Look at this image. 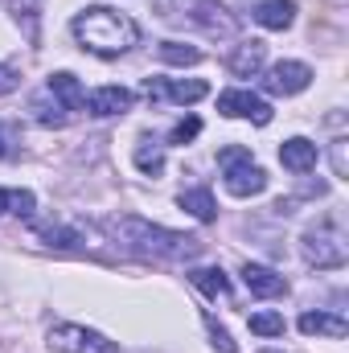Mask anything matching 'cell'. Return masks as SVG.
Here are the masks:
<instances>
[{
  "mask_svg": "<svg viewBox=\"0 0 349 353\" xmlns=\"http://www.w3.org/2000/svg\"><path fill=\"white\" fill-rule=\"evenodd\" d=\"M157 54H161V62H169V66H197V62H201V50L181 46V41H165Z\"/></svg>",
  "mask_w": 349,
  "mask_h": 353,
  "instance_id": "cell-21",
  "label": "cell"
},
{
  "mask_svg": "<svg viewBox=\"0 0 349 353\" xmlns=\"http://www.w3.org/2000/svg\"><path fill=\"white\" fill-rule=\"evenodd\" d=\"M181 210L193 214L197 222H214L218 218V205H214V193L210 189H185L181 193Z\"/></svg>",
  "mask_w": 349,
  "mask_h": 353,
  "instance_id": "cell-17",
  "label": "cell"
},
{
  "mask_svg": "<svg viewBox=\"0 0 349 353\" xmlns=\"http://www.w3.org/2000/svg\"><path fill=\"white\" fill-rule=\"evenodd\" d=\"M251 333H259V337H283V316L279 312H255L251 316Z\"/></svg>",
  "mask_w": 349,
  "mask_h": 353,
  "instance_id": "cell-23",
  "label": "cell"
},
{
  "mask_svg": "<svg viewBox=\"0 0 349 353\" xmlns=\"http://www.w3.org/2000/svg\"><path fill=\"white\" fill-rule=\"evenodd\" d=\"M83 107H87L90 115H99V119H107V115H123V111L132 107V90L128 87L90 90V94H83Z\"/></svg>",
  "mask_w": 349,
  "mask_h": 353,
  "instance_id": "cell-9",
  "label": "cell"
},
{
  "mask_svg": "<svg viewBox=\"0 0 349 353\" xmlns=\"http://www.w3.org/2000/svg\"><path fill=\"white\" fill-rule=\"evenodd\" d=\"M74 37L83 41V50L99 58H119L140 41V29L128 12H115L107 4H90L74 17Z\"/></svg>",
  "mask_w": 349,
  "mask_h": 353,
  "instance_id": "cell-1",
  "label": "cell"
},
{
  "mask_svg": "<svg viewBox=\"0 0 349 353\" xmlns=\"http://www.w3.org/2000/svg\"><path fill=\"white\" fill-rule=\"evenodd\" d=\"M33 205H37V197H33L29 189H0V214H21V218H29Z\"/></svg>",
  "mask_w": 349,
  "mask_h": 353,
  "instance_id": "cell-20",
  "label": "cell"
},
{
  "mask_svg": "<svg viewBox=\"0 0 349 353\" xmlns=\"http://www.w3.org/2000/svg\"><path fill=\"white\" fill-rule=\"evenodd\" d=\"M107 230L140 251V255H157V259H197L201 255V239H189V234H177V230H165V226H152L144 218H111Z\"/></svg>",
  "mask_w": 349,
  "mask_h": 353,
  "instance_id": "cell-2",
  "label": "cell"
},
{
  "mask_svg": "<svg viewBox=\"0 0 349 353\" xmlns=\"http://www.w3.org/2000/svg\"><path fill=\"white\" fill-rule=\"evenodd\" d=\"M46 90H50L66 111H79V107H83V94H87V90L79 87V79H74V74H66V70H62V74H54V79L46 83Z\"/></svg>",
  "mask_w": 349,
  "mask_h": 353,
  "instance_id": "cell-16",
  "label": "cell"
},
{
  "mask_svg": "<svg viewBox=\"0 0 349 353\" xmlns=\"http://www.w3.org/2000/svg\"><path fill=\"white\" fill-rule=\"evenodd\" d=\"M41 234L50 239V247H66V251H70V247H79V234H74V230H62V226H46Z\"/></svg>",
  "mask_w": 349,
  "mask_h": 353,
  "instance_id": "cell-26",
  "label": "cell"
},
{
  "mask_svg": "<svg viewBox=\"0 0 349 353\" xmlns=\"http://www.w3.org/2000/svg\"><path fill=\"white\" fill-rule=\"evenodd\" d=\"M12 90H17V70L0 66V94H12Z\"/></svg>",
  "mask_w": 349,
  "mask_h": 353,
  "instance_id": "cell-28",
  "label": "cell"
},
{
  "mask_svg": "<svg viewBox=\"0 0 349 353\" xmlns=\"http://www.w3.org/2000/svg\"><path fill=\"white\" fill-rule=\"evenodd\" d=\"M197 132H201V119H197V115H189V119H181V123L173 128V136H169V144H189V140H193Z\"/></svg>",
  "mask_w": 349,
  "mask_h": 353,
  "instance_id": "cell-25",
  "label": "cell"
},
{
  "mask_svg": "<svg viewBox=\"0 0 349 353\" xmlns=\"http://www.w3.org/2000/svg\"><path fill=\"white\" fill-rule=\"evenodd\" d=\"M189 279H193V288H201L210 300L230 296V279L222 275V267H193V271H189Z\"/></svg>",
  "mask_w": 349,
  "mask_h": 353,
  "instance_id": "cell-18",
  "label": "cell"
},
{
  "mask_svg": "<svg viewBox=\"0 0 349 353\" xmlns=\"http://www.w3.org/2000/svg\"><path fill=\"white\" fill-rule=\"evenodd\" d=\"M218 165H222L226 189H230L235 197H255V193L267 189V173L251 161V148H243V144L222 148V152H218Z\"/></svg>",
  "mask_w": 349,
  "mask_h": 353,
  "instance_id": "cell-3",
  "label": "cell"
},
{
  "mask_svg": "<svg viewBox=\"0 0 349 353\" xmlns=\"http://www.w3.org/2000/svg\"><path fill=\"white\" fill-rule=\"evenodd\" d=\"M333 169H337V176H346V140L333 144Z\"/></svg>",
  "mask_w": 349,
  "mask_h": 353,
  "instance_id": "cell-29",
  "label": "cell"
},
{
  "mask_svg": "<svg viewBox=\"0 0 349 353\" xmlns=\"http://www.w3.org/2000/svg\"><path fill=\"white\" fill-rule=\"evenodd\" d=\"M255 21H259L263 29H288L296 21V4L292 0H263L259 8H255Z\"/></svg>",
  "mask_w": 349,
  "mask_h": 353,
  "instance_id": "cell-15",
  "label": "cell"
},
{
  "mask_svg": "<svg viewBox=\"0 0 349 353\" xmlns=\"http://www.w3.org/2000/svg\"><path fill=\"white\" fill-rule=\"evenodd\" d=\"M136 165H140V173H161L165 169V152H161V144L157 140H144L140 148H136Z\"/></svg>",
  "mask_w": 349,
  "mask_h": 353,
  "instance_id": "cell-22",
  "label": "cell"
},
{
  "mask_svg": "<svg viewBox=\"0 0 349 353\" xmlns=\"http://www.w3.org/2000/svg\"><path fill=\"white\" fill-rule=\"evenodd\" d=\"M263 58H267V46H263V41H243V46L230 54V74H239V79L259 74Z\"/></svg>",
  "mask_w": 349,
  "mask_h": 353,
  "instance_id": "cell-14",
  "label": "cell"
},
{
  "mask_svg": "<svg viewBox=\"0 0 349 353\" xmlns=\"http://www.w3.org/2000/svg\"><path fill=\"white\" fill-rule=\"evenodd\" d=\"M206 325H210V337H214V345H218V350H222V353H239V345L230 341V333H226L218 321H206Z\"/></svg>",
  "mask_w": 349,
  "mask_h": 353,
  "instance_id": "cell-27",
  "label": "cell"
},
{
  "mask_svg": "<svg viewBox=\"0 0 349 353\" xmlns=\"http://www.w3.org/2000/svg\"><path fill=\"white\" fill-rule=\"evenodd\" d=\"M144 94H148V99L169 94L173 103H197V99L210 94V87H206L201 79H189V83H181V79H177V83H157V79H148V83H144Z\"/></svg>",
  "mask_w": 349,
  "mask_h": 353,
  "instance_id": "cell-10",
  "label": "cell"
},
{
  "mask_svg": "<svg viewBox=\"0 0 349 353\" xmlns=\"http://www.w3.org/2000/svg\"><path fill=\"white\" fill-rule=\"evenodd\" d=\"M308 83H312V70H308L304 62H279V66H271V74L263 79V87L271 90V94H300Z\"/></svg>",
  "mask_w": 349,
  "mask_h": 353,
  "instance_id": "cell-8",
  "label": "cell"
},
{
  "mask_svg": "<svg viewBox=\"0 0 349 353\" xmlns=\"http://www.w3.org/2000/svg\"><path fill=\"white\" fill-rule=\"evenodd\" d=\"M33 111H37V119H41L46 128H62V123L70 119V111H66V107H62L50 90H41V94L33 99Z\"/></svg>",
  "mask_w": 349,
  "mask_h": 353,
  "instance_id": "cell-19",
  "label": "cell"
},
{
  "mask_svg": "<svg viewBox=\"0 0 349 353\" xmlns=\"http://www.w3.org/2000/svg\"><path fill=\"white\" fill-rule=\"evenodd\" d=\"M243 279H247V288L263 296V300H271V296H283L288 292V279L283 275H275L271 267H259V263H247L243 267Z\"/></svg>",
  "mask_w": 349,
  "mask_h": 353,
  "instance_id": "cell-11",
  "label": "cell"
},
{
  "mask_svg": "<svg viewBox=\"0 0 349 353\" xmlns=\"http://www.w3.org/2000/svg\"><path fill=\"white\" fill-rule=\"evenodd\" d=\"M300 333L341 341V337L349 333V325H346V316H333V312H304V316H300Z\"/></svg>",
  "mask_w": 349,
  "mask_h": 353,
  "instance_id": "cell-12",
  "label": "cell"
},
{
  "mask_svg": "<svg viewBox=\"0 0 349 353\" xmlns=\"http://www.w3.org/2000/svg\"><path fill=\"white\" fill-rule=\"evenodd\" d=\"M304 255L317 267H341L346 263V243H341V234L333 226H321V230L304 234Z\"/></svg>",
  "mask_w": 349,
  "mask_h": 353,
  "instance_id": "cell-6",
  "label": "cell"
},
{
  "mask_svg": "<svg viewBox=\"0 0 349 353\" xmlns=\"http://www.w3.org/2000/svg\"><path fill=\"white\" fill-rule=\"evenodd\" d=\"M185 17H189L193 25H201L206 33H222V37H230V33L239 29V21H235L218 0H189V8H185L177 21H185Z\"/></svg>",
  "mask_w": 349,
  "mask_h": 353,
  "instance_id": "cell-7",
  "label": "cell"
},
{
  "mask_svg": "<svg viewBox=\"0 0 349 353\" xmlns=\"http://www.w3.org/2000/svg\"><path fill=\"white\" fill-rule=\"evenodd\" d=\"M50 345L62 353H115V341L99 337L94 329H83V325H58L50 333Z\"/></svg>",
  "mask_w": 349,
  "mask_h": 353,
  "instance_id": "cell-4",
  "label": "cell"
},
{
  "mask_svg": "<svg viewBox=\"0 0 349 353\" xmlns=\"http://www.w3.org/2000/svg\"><path fill=\"white\" fill-rule=\"evenodd\" d=\"M279 161H283V169H292V173H308L312 165H317V144H308V140H283V148H279Z\"/></svg>",
  "mask_w": 349,
  "mask_h": 353,
  "instance_id": "cell-13",
  "label": "cell"
},
{
  "mask_svg": "<svg viewBox=\"0 0 349 353\" xmlns=\"http://www.w3.org/2000/svg\"><path fill=\"white\" fill-rule=\"evenodd\" d=\"M21 132H17V123H0V161H12L21 148Z\"/></svg>",
  "mask_w": 349,
  "mask_h": 353,
  "instance_id": "cell-24",
  "label": "cell"
},
{
  "mask_svg": "<svg viewBox=\"0 0 349 353\" xmlns=\"http://www.w3.org/2000/svg\"><path fill=\"white\" fill-rule=\"evenodd\" d=\"M218 111L230 115V119H251L259 128L271 123V103L259 99V94H251V90H226V94H218Z\"/></svg>",
  "mask_w": 349,
  "mask_h": 353,
  "instance_id": "cell-5",
  "label": "cell"
},
{
  "mask_svg": "<svg viewBox=\"0 0 349 353\" xmlns=\"http://www.w3.org/2000/svg\"><path fill=\"white\" fill-rule=\"evenodd\" d=\"M12 4H17V8H33L37 0H12Z\"/></svg>",
  "mask_w": 349,
  "mask_h": 353,
  "instance_id": "cell-30",
  "label": "cell"
}]
</instances>
